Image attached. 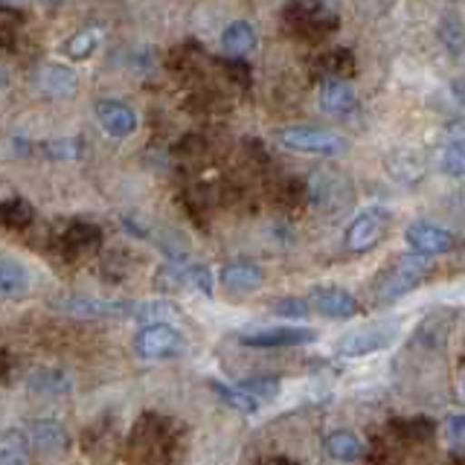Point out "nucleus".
Returning <instances> with one entry per match:
<instances>
[{
  "mask_svg": "<svg viewBox=\"0 0 465 465\" xmlns=\"http://www.w3.org/2000/svg\"><path fill=\"white\" fill-rule=\"evenodd\" d=\"M320 67H323V73L329 79L343 82L346 76H352V73H355V55H352V50H346V47H334V50H329L323 58H320Z\"/></svg>",
  "mask_w": 465,
  "mask_h": 465,
  "instance_id": "26",
  "label": "nucleus"
},
{
  "mask_svg": "<svg viewBox=\"0 0 465 465\" xmlns=\"http://www.w3.org/2000/svg\"><path fill=\"white\" fill-rule=\"evenodd\" d=\"M26 387L35 392V396H50V399H58V396H67L73 390V378L64 372V370H47V367H38L29 372L26 378Z\"/></svg>",
  "mask_w": 465,
  "mask_h": 465,
  "instance_id": "16",
  "label": "nucleus"
},
{
  "mask_svg": "<svg viewBox=\"0 0 465 465\" xmlns=\"http://www.w3.org/2000/svg\"><path fill=\"white\" fill-rule=\"evenodd\" d=\"M55 247H58V253L70 262L96 256L99 247H102V230L96 224H87V222H73L58 232Z\"/></svg>",
  "mask_w": 465,
  "mask_h": 465,
  "instance_id": "8",
  "label": "nucleus"
},
{
  "mask_svg": "<svg viewBox=\"0 0 465 465\" xmlns=\"http://www.w3.org/2000/svg\"><path fill=\"white\" fill-rule=\"evenodd\" d=\"M96 120L116 140L131 137L137 131V114L131 111L125 102H116V99H102V102H96Z\"/></svg>",
  "mask_w": 465,
  "mask_h": 465,
  "instance_id": "11",
  "label": "nucleus"
},
{
  "mask_svg": "<svg viewBox=\"0 0 465 465\" xmlns=\"http://www.w3.org/2000/svg\"><path fill=\"white\" fill-rule=\"evenodd\" d=\"M242 390L251 392L256 401H271L276 392H280V378L259 375V378H251V381H242Z\"/></svg>",
  "mask_w": 465,
  "mask_h": 465,
  "instance_id": "30",
  "label": "nucleus"
},
{
  "mask_svg": "<svg viewBox=\"0 0 465 465\" xmlns=\"http://www.w3.org/2000/svg\"><path fill=\"white\" fill-rule=\"evenodd\" d=\"M222 47L230 53V58H242L256 47V29L247 21H232L222 33Z\"/></svg>",
  "mask_w": 465,
  "mask_h": 465,
  "instance_id": "20",
  "label": "nucleus"
},
{
  "mask_svg": "<svg viewBox=\"0 0 465 465\" xmlns=\"http://www.w3.org/2000/svg\"><path fill=\"white\" fill-rule=\"evenodd\" d=\"M210 387L227 407H232V411H239V413H256L259 411V401L251 396V392H244L242 387H230L222 381H213Z\"/></svg>",
  "mask_w": 465,
  "mask_h": 465,
  "instance_id": "28",
  "label": "nucleus"
},
{
  "mask_svg": "<svg viewBox=\"0 0 465 465\" xmlns=\"http://www.w3.org/2000/svg\"><path fill=\"white\" fill-rule=\"evenodd\" d=\"M326 454L331 460H341V462H355L363 457V445L355 433H349V430H334L326 436Z\"/></svg>",
  "mask_w": 465,
  "mask_h": 465,
  "instance_id": "23",
  "label": "nucleus"
},
{
  "mask_svg": "<svg viewBox=\"0 0 465 465\" xmlns=\"http://www.w3.org/2000/svg\"><path fill=\"white\" fill-rule=\"evenodd\" d=\"M174 425L166 416H143L128 436V460L134 465H169L174 457Z\"/></svg>",
  "mask_w": 465,
  "mask_h": 465,
  "instance_id": "1",
  "label": "nucleus"
},
{
  "mask_svg": "<svg viewBox=\"0 0 465 465\" xmlns=\"http://www.w3.org/2000/svg\"><path fill=\"white\" fill-rule=\"evenodd\" d=\"M317 334L312 329H268V331H251V334H242V343L244 346H253V349H282V346H305V343H314Z\"/></svg>",
  "mask_w": 465,
  "mask_h": 465,
  "instance_id": "13",
  "label": "nucleus"
},
{
  "mask_svg": "<svg viewBox=\"0 0 465 465\" xmlns=\"http://www.w3.org/2000/svg\"><path fill=\"white\" fill-rule=\"evenodd\" d=\"M134 352L145 361H169L186 355V338L166 323L157 326H143L134 334Z\"/></svg>",
  "mask_w": 465,
  "mask_h": 465,
  "instance_id": "5",
  "label": "nucleus"
},
{
  "mask_svg": "<svg viewBox=\"0 0 465 465\" xmlns=\"http://www.w3.org/2000/svg\"><path fill=\"white\" fill-rule=\"evenodd\" d=\"M271 312H273V314H280V317L302 320V317H309L312 302H309V300H302V297H282V300H273V302H271Z\"/></svg>",
  "mask_w": 465,
  "mask_h": 465,
  "instance_id": "31",
  "label": "nucleus"
},
{
  "mask_svg": "<svg viewBox=\"0 0 465 465\" xmlns=\"http://www.w3.org/2000/svg\"><path fill=\"white\" fill-rule=\"evenodd\" d=\"M35 84L44 96H53V99H70L76 94L79 87V79L76 73L64 64H44L38 73H35Z\"/></svg>",
  "mask_w": 465,
  "mask_h": 465,
  "instance_id": "14",
  "label": "nucleus"
},
{
  "mask_svg": "<svg viewBox=\"0 0 465 465\" xmlns=\"http://www.w3.org/2000/svg\"><path fill=\"white\" fill-rule=\"evenodd\" d=\"M99 41H102V29L99 26L79 29L76 35L64 41V53L73 58V62H82V58L94 55V50L99 47Z\"/></svg>",
  "mask_w": 465,
  "mask_h": 465,
  "instance_id": "27",
  "label": "nucleus"
},
{
  "mask_svg": "<svg viewBox=\"0 0 465 465\" xmlns=\"http://www.w3.org/2000/svg\"><path fill=\"white\" fill-rule=\"evenodd\" d=\"M448 436H450V442L454 445H465V416L462 413H454V416H448Z\"/></svg>",
  "mask_w": 465,
  "mask_h": 465,
  "instance_id": "35",
  "label": "nucleus"
},
{
  "mask_svg": "<svg viewBox=\"0 0 465 465\" xmlns=\"http://www.w3.org/2000/svg\"><path fill=\"white\" fill-rule=\"evenodd\" d=\"M320 108L326 114H349L355 108V91L346 82L326 79L320 84Z\"/></svg>",
  "mask_w": 465,
  "mask_h": 465,
  "instance_id": "18",
  "label": "nucleus"
},
{
  "mask_svg": "<svg viewBox=\"0 0 465 465\" xmlns=\"http://www.w3.org/2000/svg\"><path fill=\"white\" fill-rule=\"evenodd\" d=\"M222 285L230 291H256L262 285V268L251 262H230L222 268Z\"/></svg>",
  "mask_w": 465,
  "mask_h": 465,
  "instance_id": "19",
  "label": "nucleus"
},
{
  "mask_svg": "<svg viewBox=\"0 0 465 465\" xmlns=\"http://www.w3.org/2000/svg\"><path fill=\"white\" fill-rule=\"evenodd\" d=\"M387 230H390V213L381 210V207L367 210V213H361L352 224H349L346 247L352 253H367V251H372V247H378L384 242Z\"/></svg>",
  "mask_w": 465,
  "mask_h": 465,
  "instance_id": "6",
  "label": "nucleus"
},
{
  "mask_svg": "<svg viewBox=\"0 0 465 465\" xmlns=\"http://www.w3.org/2000/svg\"><path fill=\"white\" fill-rule=\"evenodd\" d=\"M433 271L430 265V256L425 253H401L387 271H381V276H378V282L372 288V297L378 302H396L399 297L411 294L413 288H419L421 282L428 280Z\"/></svg>",
  "mask_w": 465,
  "mask_h": 465,
  "instance_id": "2",
  "label": "nucleus"
},
{
  "mask_svg": "<svg viewBox=\"0 0 465 465\" xmlns=\"http://www.w3.org/2000/svg\"><path fill=\"white\" fill-rule=\"evenodd\" d=\"M276 143L285 145L291 152H302V154H320V157H331L341 154L346 149V143L341 134H334L329 128H317V125H288L276 131Z\"/></svg>",
  "mask_w": 465,
  "mask_h": 465,
  "instance_id": "4",
  "label": "nucleus"
},
{
  "mask_svg": "<svg viewBox=\"0 0 465 465\" xmlns=\"http://www.w3.org/2000/svg\"><path fill=\"white\" fill-rule=\"evenodd\" d=\"M390 430L404 442H428L436 433V425L428 416H413V419H396L390 425Z\"/></svg>",
  "mask_w": 465,
  "mask_h": 465,
  "instance_id": "25",
  "label": "nucleus"
},
{
  "mask_svg": "<svg viewBox=\"0 0 465 465\" xmlns=\"http://www.w3.org/2000/svg\"><path fill=\"white\" fill-rule=\"evenodd\" d=\"M53 309L82 317V320H111V317H128L134 314V305L123 300H96V297H62L53 300Z\"/></svg>",
  "mask_w": 465,
  "mask_h": 465,
  "instance_id": "7",
  "label": "nucleus"
},
{
  "mask_svg": "<svg viewBox=\"0 0 465 465\" xmlns=\"http://www.w3.org/2000/svg\"><path fill=\"white\" fill-rule=\"evenodd\" d=\"M448 131H450V134H465V120H460V123H454V125H450ZM462 140H465V137H462Z\"/></svg>",
  "mask_w": 465,
  "mask_h": 465,
  "instance_id": "38",
  "label": "nucleus"
},
{
  "mask_svg": "<svg viewBox=\"0 0 465 465\" xmlns=\"http://www.w3.org/2000/svg\"><path fill=\"white\" fill-rule=\"evenodd\" d=\"M454 94H457V99H460V102H465V79L454 82Z\"/></svg>",
  "mask_w": 465,
  "mask_h": 465,
  "instance_id": "37",
  "label": "nucleus"
},
{
  "mask_svg": "<svg viewBox=\"0 0 465 465\" xmlns=\"http://www.w3.org/2000/svg\"><path fill=\"white\" fill-rule=\"evenodd\" d=\"M0 222H4L6 230H15V232H24L33 227L35 222V210L33 203L24 201V198H9L0 203Z\"/></svg>",
  "mask_w": 465,
  "mask_h": 465,
  "instance_id": "22",
  "label": "nucleus"
},
{
  "mask_svg": "<svg viewBox=\"0 0 465 465\" xmlns=\"http://www.w3.org/2000/svg\"><path fill=\"white\" fill-rule=\"evenodd\" d=\"M442 172L454 174V178H462V174H465V140H457L442 154Z\"/></svg>",
  "mask_w": 465,
  "mask_h": 465,
  "instance_id": "32",
  "label": "nucleus"
},
{
  "mask_svg": "<svg viewBox=\"0 0 465 465\" xmlns=\"http://www.w3.org/2000/svg\"><path fill=\"white\" fill-rule=\"evenodd\" d=\"M276 201H280L282 207H288V210L302 207V203L309 201V183H302V181H297V178L282 181L280 189H276Z\"/></svg>",
  "mask_w": 465,
  "mask_h": 465,
  "instance_id": "29",
  "label": "nucleus"
},
{
  "mask_svg": "<svg viewBox=\"0 0 465 465\" xmlns=\"http://www.w3.org/2000/svg\"><path fill=\"white\" fill-rule=\"evenodd\" d=\"M222 67L227 70V76L236 82V84H242V87L251 84V67H247L242 58H224Z\"/></svg>",
  "mask_w": 465,
  "mask_h": 465,
  "instance_id": "34",
  "label": "nucleus"
},
{
  "mask_svg": "<svg viewBox=\"0 0 465 465\" xmlns=\"http://www.w3.org/2000/svg\"><path fill=\"white\" fill-rule=\"evenodd\" d=\"M29 440H33V448H38L41 454H47V457L64 454L67 445H70L67 430L58 425V421H53V419L35 421L33 430H29Z\"/></svg>",
  "mask_w": 465,
  "mask_h": 465,
  "instance_id": "15",
  "label": "nucleus"
},
{
  "mask_svg": "<svg viewBox=\"0 0 465 465\" xmlns=\"http://www.w3.org/2000/svg\"><path fill=\"white\" fill-rule=\"evenodd\" d=\"M29 291V273L24 265H18L15 259L0 262V297L4 300H18Z\"/></svg>",
  "mask_w": 465,
  "mask_h": 465,
  "instance_id": "21",
  "label": "nucleus"
},
{
  "mask_svg": "<svg viewBox=\"0 0 465 465\" xmlns=\"http://www.w3.org/2000/svg\"><path fill=\"white\" fill-rule=\"evenodd\" d=\"M291 35L302 41H320L338 29V15L326 4H291L282 12Z\"/></svg>",
  "mask_w": 465,
  "mask_h": 465,
  "instance_id": "3",
  "label": "nucleus"
},
{
  "mask_svg": "<svg viewBox=\"0 0 465 465\" xmlns=\"http://www.w3.org/2000/svg\"><path fill=\"white\" fill-rule=\"evenodd\" d=\"M47 154L53 160H73L82 154V145H79V140H53L47 145Z\"/></svg>",
  "mask_w": 465,
  "mask_h": 465,
  "instance_id": "33",
  "label": "nucleus"
},
{
  "mask_svg": "<svg viewBox=\"0 0 465 465\" xmlns=\"http://www.w3.org/2000/svg\"><path fill=\"white\" fill-rule=\"evenodd\" d=\"M404 239L416 253H425V256H442L448 251H454V236H450L448 230L430 224V222L411 224L404 232Z\"/></svg>",
  "mask_w": 465,
  "mask_h": 465,
  "instance_id": "10",
  "label": "nucleus"
},
{
  "mask_svg": "<svg viewBox=\"0 0 465 465\" xmlns=\"http://www.w3.org/2000/svg\"><path fill=\"white\" fill-rule=\"evenodd\" d=\"M259 465H294V462H291V460H285V457H271V460L259 462Z\"/></svg>",
  "mask_w": 465,
  "mask_h": 465,
  "instance_id": "36",
  "label": "nucleus"
},
{
  "mask_svg": "<svg viewBox=\"0 0 465 465\" xmlns=\"http://www.w3.org/2000/svg\"><path fill=\"white\" fill-rule=\"evenodd\" d=\"M309 302L314 312L331 320H349L358 314V300L343 288H314Z\"/></svg>",
  "mask_w": 465,
  "mask_h": 465,
  "instance_id": "12",
  "label": "nucleus"
},
{
  "mask_svg": "<svg viewBox=\"0 0 465 465\" xmlns=\"http://www.w3.org/2000/svg\"><path fill=\"white\" fill-rule=\"evenodd\" d=\"M392 341H396V329L392 326H372V329H361L346 334V338L338 341V352L346 358H361V355H372L387 349Z\"/></svg>",
  "mask_w": 465,
  "mask_h": 465,
  "instance_id": "9",
  "label": "nucleus"
},
{
  "mask_svg": "<svg viewBox=\"0 0 465 465\" xmlns=\"http://www.w3.org/2000/svg\"><path fill=\"white\" fill-rule=\"evenodd\" d=\"M33 462V440L24 430L0 433V465H29Z\"/></svg>",
  "mask_w": 465,
  "mask_h": 465,
  "instance_id": "17",
  "label": "nucleus"
},
{
  "mask_svg": "<svg viewBox=\"0 0 465 465\" xmlns=\"http://www.w3.org/2000/svg\"><path fill=\"white\" fill-rule=\"evenodd\" d=\"M454 462H457V465H465V450H462V454H457V457H454Z\"/></svg>",
  "mask_w": 465,
  "mask_h": 465,
  "instance_id": "39",
  "label": "nucleus"
},
{
  "mask_svg": "<svg viewBox=\"0 0 465 465\" xmlns=\"http://www.w3.org/2000/svg\"><path fill=\"white\" fill-rule=\"evenodd\" d=\"M134 317L145 326H157V323L174 326L183 320V312L172 302H140V305H134Z\"/></svg>",
  "mask_w": 465,
  "mask_h": 465,
  "instance_id": "24",
  "label": "nucleus"
}]
</instances>
